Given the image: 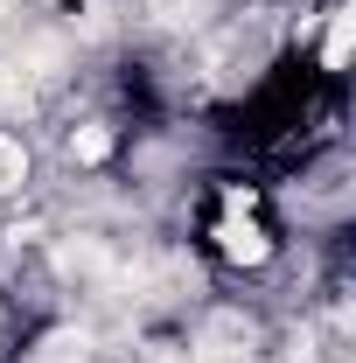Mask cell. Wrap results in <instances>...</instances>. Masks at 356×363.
<instances>
[{
  "mask_svg": "<svg viewBox=\"0 0 356 363\" xmlns=\"http://www.w3.org/2000/svg\"><path fill=\"white\" fill-rule=\"evenodd\" d=\"M223 252H230V259H245V266H259L272 245H266V230H252V224H223Z\"/></svg>",
  "mask_w": 356,
  "mask_h": 363,
  "instance_id": "1",
  "label": "cell"
},
{
  "mask_svg": "<svg viewBox=\"0 0 356 363\" xmlns=\"http://www.w3.org/2000/svg\"><path fill=\"white\" fill-rule=\"evenodd\" d=\"M21 182H28V147H21L14 133H0V196L21 189Z\"/></svg>",
  "mask_w": 356,
  "mask_h": 363,
  "instance_id": "2",
  "label": "cell"
},
{
  "mask_svg": "<svg viewBox=\"0 0 356 363\" xmlns=\"http://www.w3.org/2000/svg\"><path fill=\"white\" fill-rule=\"evenodd\" d=\"M350 28H356V14H350V7H335V21H328V49H321V63H328V70H343V63H350Z\"/></svg>",
  "mask_w": 356,
  "mask_h": 363,
  "instance_id": "3",
  "label": "cell"
},
{
  "mask_svg": "<svg viewBox=\"0 0 356 363\" xmlns=\"http://www.w3.org/2000/svg\"><path fill=\"white\" fill-rule=\"evenodd\" d=\"M70 154H77V161H105V154H112V133H105V126H84V133L70 140Z\"/></svg>",
  "mask_w": 356,
  "mask_h": 363,
  "instance_id": "4",
  "label": "cell"
}]
</instances>
